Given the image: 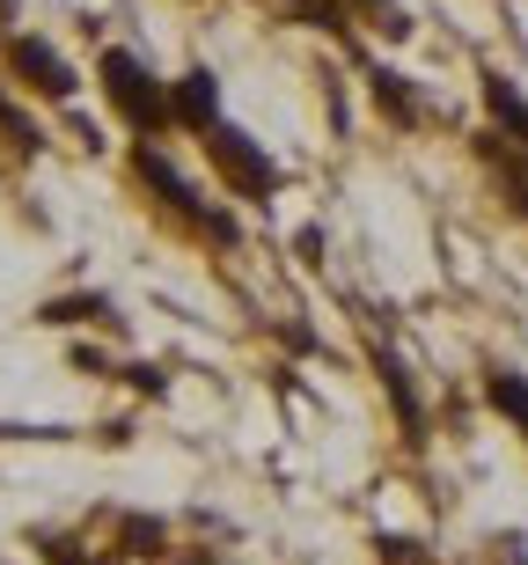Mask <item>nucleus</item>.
Here are the masks:
<instances>
[{
  "instance_id": "obj_1",
  "label": "nucleus",
  "mask_w": 528,
  "mask_h": 565,
  "mask_svg": "<svg viewBox=\"0 0 528 565\" xmlns=\"http://www.w3.org/2000/svg\"><path fill=\"white\" fill-rule=\"evenodd\" d=\"M96 82H104V104L126 118L132 140H162L170 132V82H154L148 60H132V52L110 44L104 60H96Z\"/></svg>"
},
{
  "instance_id": "obj_2",
  "label": "nucleus",
  "mask_w": 528,
  "mask_h": 565,
  "mask_svg": "<svg viewBox=\"0 0 528 565\" xmlns=\"http://www.w3.org/2000/svg\"><path fill=\"white\" fill-rule=\"evenodd\" d=\"M132 177H140V184L154 191V206L176 213V221H184L191 235H206V243H235V221H228L220 206H206V199H198V191H191L184 177H176V162H170V154H162L154 140L132 147Z\"/></svg>"
},
{
  "instance_id": "obj_3",
  "label": "nucleus",
  "mask_w": 528,
  "mask_h": 565,
  "mask_svg": "<svg viewBox=\"0 0 528 565\" xmlns=\"http://www.w3.org/2000/svg\"><path fill=\"white\" fill-rule=\"evenodd\" d=\"M198 140H206V162L220 169V184H228L235 199L265 206V199L279 191V162H272V154H265V147H257L243 126H228V118H220V126H213V132H198Z\"/></svg>"
},
{
  "instance_id": "obj_4",
  "label": "nucleus",
  "mask_w": 528,
  "mask_h": 565,
  "mask_svg": "<svg viewBox=\"0 0 528 565\" xmlns=\"http://www.w3.org/2000/svg\"><path fill=\"white\" fill-rule=\"evenodd\" d=\"M0 60H8V82L30 88V96H44V104H74V96H82V74H74L66 52L44 44L37 30H15V38L0 44Z\"/></svg>"
},
{
  "instance_id": "obj_5",
  "label": "nucleus",
  "mask_w": 528,
  "mask_h": 565,
  "mask_svg": "<svg viewBox=\"0 0 528 565\" xmlns=\"http://www.w3.org/2000/svg\"><path fill=\"white\" fill-rule=\"evenodd\" d=\"M170 126H184V132L220 126V82H213L206 66H184V74L170 82Z\"/></svg>"
},
{
  "instance_id": "obj_6",
  "label": "nucleus",
  "mask_w": 528,
  "mask_h": 565,
  "mask_svg": "<svg viewBox=\"0 0 528 565\" xmlns=\"http://www.w3.org/2000/svg\"><path fill=\"white\" fill-rule=\"evenodd\" d=\"M367 96H375V110L397 132H419L425 126V96L411 88V74H397V66H367Z\"/></svg>"
},
{
  "instance_id": "obj_7",
  "label": "nucleus",
  "mask_w": 528,
  "mask_h": 565,
  "mask_svg": "<svg viewBox=\"0 0 528 565\" xmlns=\"http://www.w3.org/2000/svg\"><path fill=\"white\" fill-rule=\"evenodd\" d=\"M375 367H381V390H389V404H397V419H403V434L411 440H425V404H419V390H411V367H403L389 345L375 353Z\"/></svg>"
},
{
  "instance_id": "obj_8",
  "label": "nucleus",
  "mask_w": 528,
  "mask_h": 565,
  "mask_svg": "<svg viewBox=\"0 0 528 565\" xmlns=\"http://www.w3.org/2000/svg\"><path fill=\"white\" fill-rule=\"evenodd\" d=\"M485 110H492V132H507L514 147H528V96L507 74H485Z\"/></svg>"
},
{
  "instance_id": "obj_9",
  "label": "nucleus",
  "mask_w": 528,
  "mask_h": 565,
  "mask_svg": "<svg viewBox=\"0 0 528 565\" xmlns=\"http://www.w3.org/2000/svg\"><path fill=\"white\" fill-rule=\"evenodd\" d=\"M37 323H52V331H74V323H118V309H110V294H52L37 309Z\"/></svg>"
},
{
  "instance_id": "obj_10",
  "label": "nucleus",
  "mask_w": 528,
  "mask_h": 565,
  "mask_svg": "<svg viewBox=\"0 0 528 565\" xmlns=\"http://www.w3.org/2000/svg\"><path fill=\"white\" fill-rule=\"evenodd\" d=\"M118 551H126V558H162V551H170V522H162V514H126V522H118Z\"/></svg>"
},
{
  "instance_id": "obj_11",
  "label": "nucleus",
  "mask_w": 528,
  "mask_h": 565,
  "mask_svg": "<svg viewBox=\"0 0 528 565\" xmlns=\"http://www.w3.org/2000/svg\"><path fill=\"white\" fill-rule=\"evenodd\" d=\"M485 404H492L507 426H521V434H528V375H514V367H492V375H485Z\"/></svg>"
},
{
  "instance_id": "obj_12",
  "label": "nucleus",
  "mask_w": 528,
  "mask_h": 565,
  "mask_svg": "<svg viewBox=\"0 0 528 565\" xmlns=\"http://www.w3.org/2000/svg\"><path fill=\"white\" fill-rule=\"evenodd\" d=\"M0 140L15 147L22 162H30V154H44V126H37V118H30L22 104H15V96H8V88H0Z\"/></svg>"
},
{
  "instance_id": "obj_13",
  "label": "nucleus",
  "mask_w": 528,
  "mask_h": 565,
  "mask_svg": "<svg viewBox=\"0 0 528 565\" xmlns=\"http://www.w3.org/2000/svg\"><path fill=\"white\" fill-rule=\"evenodd\" d=\"M294 15L309 30H331V38H353V8L345 0H294Z\"/></svg>"
},
{
  "instance_id": "obj_14",
  "label": "nucleus",
  "mask_w": 528,
  "mask_h": 565,
  "mask_svg": "<svg viewBox=\"0 0 528 565\" xmlns=\"http://www.w3.org/2000/svg\"><path fill=\"white\" fill-rule=\"evenodd\" d=\"M345 8H359V15H375L381 38H411V15H403L397 0H345Z\"/></svg>"
},
{
  "instance_id": "obj_15",
  "label": "nucleus",
  "mask_w": 528,
  "mask_h": 565,
  "mask_svg": "<svg viewBox=\"0 0 528 565\" xmlns=\"http://www.w3.org/2000/svg\"><path fill=\"white\" fill-rule=\"evenodd\" d=\"M30 544L44 551V565H96V558H88L82 544H74V536H52V529H37V536H30Z\"/></svg>"
},
{
  "instance_id": "obj_16",
  "label": "nucleus",
  "mask_w": 528,
  "mask_h": 565,
  "mask_svg": "<svg viewBox=\"0 0 528 565\" xmlns=\"http://www.w3.org/2000/svg\"><path fill=\"white\" fill-rule=\"evenodd\" d=\"M184 565H220V558H184Z\"/></svg>"
}]
</instances>
